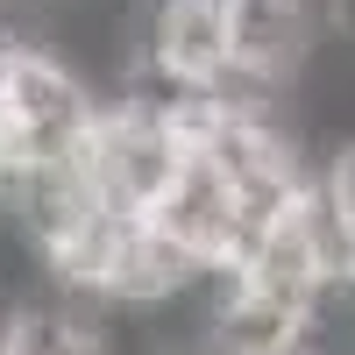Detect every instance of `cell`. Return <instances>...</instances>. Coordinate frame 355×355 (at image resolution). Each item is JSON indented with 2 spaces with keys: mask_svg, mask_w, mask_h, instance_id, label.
Listing matches in <instances>:
<instances>
[{
  "mask_svg": "<svg viewBox=\"0 0 355 355\" xmlns=\"http://www.w3.org/2000/svg\"><path fill=\"white\" fill-rule=\"evenodd\" d=\"M0 355H135V320L36 284L0 306Z\"/></svg>",
  "mask_w": 355,
  "mask_h": 355,
  "instance_id": "6da1fadb",
  "label": "cell"
}]
</instances>
